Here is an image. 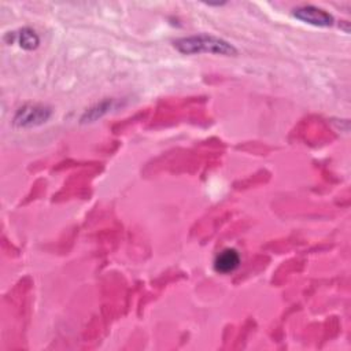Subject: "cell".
<instances>
[{
  "mask_svg": "<svg viewBox=\"0 0 351 351\" xmlns=\"http://www.w3.org/2000/svg\"><path fill=\"white\" fill-rule=\"evenodd\" d=\"M174 48L184 55L214 53L222 56H234L237 53V49L229 41L210 34L181 37L174 41Z\"/></svg>",
  "mask_w": 351,
  "mask_h": 351,
  "instance_id": "obj_1",
  "label": "cell"
},
{
  "mask_svg": "<svg viewBox=\"0 0 351 351\" xmlns=\"http://www.w3.org/2000/svg\"><path fill=\"white\" fill-rule=\"evenodd\" d=\"M52 115V110L44 104H26L21 107L15 117L14 123L19 128H32L38 126L47 122Z\"/></svg>",
  "mask_w": 351,
  "mask_h": 351,
  "instance_id": "obj_2",
  "label": "cell"
},
{
  "mask_svg": "<svg viewBox=\"0 0 351 351\" xmlns=\"http://www.w3.org/2000/svg\"><path fill=\"white\" fill-rule=\"evenodd\" d=\"M292 15L303 23H308L317 27H329L335 22L333 16L328 11L315 5L298 7L293 10Z\"/></svg>",
  "mask_w": 351,
  "mask_h": 351,
  "instance_id": "obj_3",
  "label": "cell"
},
{
  "mask_svg": "<svg viewBox=\"0 0 351 351\" xmlns=\"http://www.w3.org/2000/svg\"><path fill=\"white\" fill-rule=\"evenodd\" d=\"M240 265V255L233 248H225L214 259V270L221 274L233 273Z\"/></svg>",
  "mask_w": 351,
  "mask_h": 351,
  "instance_id": "obj_4",
  "label": "cell"
},
{
  "mask_svg": "<svg viewBox=\"0 0 351 351\" xmlns=\"http://www.w3.org/2000/svg\"><path fill=\"white\" fill-rule=\"evenodd\" d=\"M16 41L19 44L21 48L26 49V51H32L36 49L40 44V38L37 36V33L30 29V27H23L16 33Z\"/></svg>",
  "mask_w": 351,
  "mask_h": 351,
  "instance_id": "obj_5",
  "label": "cell"
},
{
  "mask_svg": "<svg viewBox=\"0 0 351 351\" xmlns=\"http://www.w3.org/2000/svg\"><path fill=\"white\" fill-rule=\"evenodd\" d=\"M112 104L114 101L112 100H104L93 107H90L82 117V121L84 122H93L96 121L97 118H101L104 114H107L111 108H112Z\"/></svg>",
  "mask_w": 351,
  "mask_h": 351,
  "instance_id": "obj_6",
  "label": "cell"
}]
</instances>
